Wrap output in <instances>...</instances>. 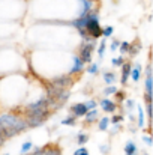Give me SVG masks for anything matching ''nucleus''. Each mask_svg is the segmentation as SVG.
<instances>
[{
  "instance_id": "obj_10",
  "label": "nucleus",
  "mask_w": 153,
  "mask_h": 155,
  "mask_svg": "<svg viewBox=\"0 0 153 155\" xmlns=\"http://www.w3.org/2000/svg\"><path fill=\"white\" fill-rule=\"evenodd\" d=\"M80 5H81L80 17H84L89 12H92V6H93V2L92 0H80Z\"/></svg>"
},
{
  "instance_id": "obj_3",
  "label": "nucleus",
  "mask_w": 153,
  "mask_h": 155,
  "mask_svg": "<svg viewBox=\"0 0 153 155\" xmlns=\"http://www.w3.org/2000/svg\"><path fill=\"white\" fill-rule=\"evenodd\" d=\"M86 35L89 39H96L102 36V29L99 26L98 14L96 12H89L87 14V24H86Z\"/></svg>"
},
{
  "instance_id": "obj_30",
  "label": "nucleus",
  "mask_w": 153,
  "mask_h": 155,
  "mask_svg": "<svg viewBox=\"0 0 153 155\" xmlns=\"http://www.w3.org/2000/svg\"><path fill=\"white\" fill-rule=\"evenodd\" d=\"M104 51H105V42H101V45H99V50H98V54L99 56H104Z\"/></svg>"
},
{
  "instance_id": "obj_8",
  "label": "nucleus",
  "mask_w": 153,
  "mask_h": 155,
  "mask_svg": "<svg viewBox=\"0 0 153 155\" xmlns=\"http://www.w3.org/2000/svg\"><path fill=\"white\" fill-rule=\"evenodd\" d=\"M53 84H56V86H59V87H63V89H66L69 84H71V75L68 74V75H62V77H56V78H53V81H51Z\"/></svg>"
},
{
  "instance_id": "obj_17",
  "label": "nucleus",
  "mask_w": 153,
  "mask_h": 155,
  "mask_svg": "<svg viewBox=\"0 0 153 155\" xmlns=\"http://www.w3.org/2000/svg\"><path fill=\"white\" fill-rule=\"evenodd\" d=\"M138 127L144 128V110L141 105H138Z\"/></svg>"
},
{
  "instance_id": "obj_21",
  "label": "nucleus",
  "mask_w": 153,
  "mask_h": 155,
  "mask_svg": "<svg viewBox=\"0 0 153 155\" xmlns=\"http://www.w3.org/2000/svg\"><path fill=\"white\" fill-rule=\"evenodd\" d=\"M113 30H114V29H113L111 26H107L105 29H102V35H104L105 38H108V36H111V35H113Z\"/></svg>"
},
{
  "instance_id": "obj_33",
  "label": "nucleus",
  "mask_w": 153,
  "mask_h": 155,
  "mask_svg": "<svg viewBox=\"0 0 153 155\" xmlns=\"http://www.w3.org/2000/svg\"><path fill=\"white\" fill-rule=\"evenodd\" d=\"M122 119H123V117H122V116H113V117H111V120H113V122H114V124H117V122H120V120H122Z\"/></svg>"
},
{
  "instance_id": "obj_24",
  "label": "nucleus",
  "mask_w": 153,
  "mask_h": 155,
  "mask_svg": "<svg viewBox=\"0 0 153 155\" xmlns=\"http://www.w3.org/2000/svg\"><path fill=\"white\" fill-rule=\"evenodd\" d=\"M87 140H89V137H87L86 134H80V136H78V145H84Z\"/></svg>"
},
{
  "instance_id": "obj_7",
  "label": "nucleus",
  "mask_w": 153,
  "mask_h": 155,
  "mask_svg": "<svg viewBox=\"0 0 153 155\" xmlns=\"http://www.w3.org/2000/svg\"><path fill=\"white\" fill-rule=\"evenodd\" d=\"M48 107H50V100H48V97H44L36 103L29 104L26 107V110H38V108H48Z\"/></svg>"
},
{
  "instance_id": "obj_5",
  "label": "nucleus",
  "mask_w": 153,
  "mask_h": 155,
  "mask_svg": "<svg viewBox=\"0 0 153 155\" xmlns=\"http://www.w3.org/2000/svg\"><path fill=\"white\" fill-rule=\"evenodd\" d=\"M93 50H95V44H92V42H84V44H81V47H80V54H78L80 59H81L84 63H90Z\"/></svg>"
},
{
  "instance_id": "obj_35",
  "label": "nucleus",
  "mask_w": 153,
  "mask_h": 155,
  "mask_svg": "<svg viewBox=\"0 0 153 155\" xmlns=\"http://www.w3.org/2000/svg\"><path fill=\"white\" fill-rule=\"evenodd\" d=\"M144 142H146L147 145H153V140L149 137V136H146V137H144Z\"/></svg>"
},
{
  "instance_id": "obj_4",
  "label": "nucleus",
  "mask_w": 153,
  "mask_h": 155,
  "mask_svg": "<svg viewBox=\"0 0 153 155\" xmlns=\"http://www.w3.org/2000/svg\"><path fill=\"white\" fill-rule=\"evenodd\" d=\"M146 103H147V111L149 117H153V77H152V68H147L146 71Z\"/></svg>"
},
{
  "instance_id": "obj_16",
  "label": "nucleus",
  "mask_w": 153,
  "mask_h": 155,
  "mask_svg": "<svg viewBox=\"0 0 153 155\" xmlns=\"http://www.w3.org/2000/svg\"><path fill=\"white\" fill-rule=\"evenodd\" d=\"M96 116H98V110H96V108H93V110H89V111H87V114H86L84 117H86V120H87V122H93V120L96 119Z\"/></svg>"
},
{
  "instance_id": "obj_9",
  "label": "nucleus",
  "mask_w": 153,
  "mask_h": 155,
  "mask_svg": "<svg viewBox=\"0 0 153 155\" xmlns=\"http://www.w3.org/2000/svg\"><path fill=\"white\" fill-rule=\"evenodd\" d=\"M83 66H84V62L80 59V56H75V57H74V66L71 68L69 75L77 74V72H81V71H83Z\"/></svg>"
},
{
  "instance_id": "obj_22",
  "label": "nucleus",
  "mask_w": 153,
  "mask_h": 155,
  "mask_svg": "<svg viewBox=\"0 0 153 155\" xmlns=\"http://www.w3.org/2000/svg\"><path fill=\"white\" fill-rule=\"evenodd\" d=\"M75 119H77V117L71 116V117H66V119H63V120H62V124H63V125H74V124H75Z\"/></svg>"
},
{
  "instance_id": "obj_11",
  "label": "nucleus",
  "mask_w": 153,
  "mask_h": 155,
  "mask_svg": "<svg viewBox=\"0 0 153 155\" xmlns=\"http://www.w3.org/2000/svg\"><path fill=\"white\" fill-rule=\"evenodd\" d=\"M101 107L104 111H107V113H113L114 110H116V103H113L111 100H108V98H104L101 103Z\"/></svg>"
},
{
  "instance_id": "obj_23",
  "label": "nucleus",
  "mask_w": 153,
  "mask_h": 155,
  "mask_svg": "<svg viewBox=\"0 0 153 155\" xmlns=\"http://www.w3.org/2000/svg\"><path fill=\"white\" fill-rule=\"evenodd\" d=\"M111 63H113L114 66H122L125 62H123V57H117V59H113V60H111Z\"/></svg>"
},
{
  "instance_id": "obj_26",
  "label": "nucleus",
  "mask_w": 153,
  "mask_h": 155,
  "mask_svg": "<svg viewBox=\"0 0 153 155\" xmlns=\"http://www.w3.org/2000/svg\"><path fill=\"white\" fill-rule=\"evenodd\" d=\"M140 47H141L140 44H137V45H134V47L131 45V47H129V53H131L132 56H135V54L138 53V50H140Z\"/></svg>"
},
{
  "instance_id": "obj_15",
  "label": "nucleus",
  "mask_w": 153,
  "mask_h": 155,
  "mask_svg": "<svg viewBox=\"0 0 153 155\" xmlns=\"http://www.w3.org/2000/svg\"><path fill=\"white\" fill-rule=\"evenodd\" d=\"M140 74H141V65H137L132 71H131V77L134 81H138L140 80Z\"/></svg>"
},
{
  "instance_id": "obj_13",
  "label": "nucleus",
  "mask_w": 153,
  "mask_h": 155,
  "mask_svg": "<svg viewBox=\"0 0 153 155\" xmlns=\"http://www.w3.org/2000/svg\"><path fill=\"white\" fill-rule=\"evenodd\" d=\"M104 80H105V83H107L108 86H111V84L116 81V74L111 72V71H107V72H104Z\"/></svg>"
},
{
  "instance_id": "obj_29",
  "label": "nucleus",
  "mask_w": 153,
  "mask_h": 155,
  "mask_svg": "<svg viewBox=\"0 0 153 155\" xmlns=\"http://www.w3.org/2000/svg\"><path fill=\"white\" fill-rule=\"evenodd\" d=\"M96 104L98 103H95V101H87L86 105H87V108H89V110H93V108H96Z\"/></svg>"
},
{
  "instance_id": "obj_31",
  "label": "nucleus",
  "mask_w": 153,
  "mask_h": 155,
  "mask_svg": "<svg viewBox=\"0 0 153 155\" xmlns=\"http://www.w3.org/2000/svg\"><path fill=\"white\" fill-rule=\"evenodd\" d=\"M6 142V137H5V134H3V131H2V128H0V146L3 145Z\"/></svg>"
},
{
  "instance_id": "obj_20",
  "label": "nucleus",
  "mask_w": 153,
  "mask_h": 155,
  "mask_svg": "<svg viewBox=\"0 0 153 155\" xmlns=\"http://www.w3.org/2000/svg\"><path fill=\"white\" fill-rule=\"evenodd\" d=\"M129 47H131L129 42H120V47H119V48H120V53H122V54L128 53L129 51Z\"/></svg>"
},
{
  "instance_id": "obj_19",
  "label": "nucleus",
  "mask_w": 153,
  "mask_h": 155,
  "mask_svg": "<svg viewBox=\"0 0 153 155\" xmlns=\"http://www.w3.org/2000/svg\"><path fill=\"white\" fill-rule=\"evenodd\" d=\"M116 92H117V87H114L113 84H111V86H107V87L104 89V95H105V97L113 95V94H116Z\"/></svg>"
},
{
  "instance_id": "obj_37",
  "label": "nucleus",
  "mask_w": 153,
  "mask_h": 155,
  "mask_svg": "<svg viewBox=\"0 0 153 155\" xmlns=\"http://www.w3.org/2000/svg\"><path fill=\"white\" fill-rule=\"evenodd\" d=\"M144 155H147V154H144Z\"/></svg>"
},
{
  "instance_id": "obj_6",
  "label": "nucleus",
  "mask_w": 153,
  "mask_h": 155,
  "mask_svg": "<svg viewBox=\"0 0 153 155\" xmlns=\"http://www.w3.org/2000/svg\"><path fill=\"white\" fill-rule=\"evenodd\" d=\"M87 111H89V108H87V105L84 103L74 104V105L71 107V113H72L74 117H84V116L87 114Z\"/></svg>"
},
{
  "instance_id": "obj_28",
  "label": "nucleus",
  "mask_w": 153,
  "mask_h": 155,
  "mask_svg": "<svg viewBox=\"0 0 153 155\" xmlns=\"http://www.w3.org/2000/svg\"><path fill=\"white\" fill-rule=\"evenodd\" d=\"M30 149H32V143H30V142H26V143L23 145V148H21L23 152H27V151H30Z\"/></svg>"
},
{
  "instance_id": "obj_1",
  "label": "nucleus",
  "mask_w": 153,
  "mask_h": 155,
  "mask_svg": "<svg viewBox=\"0 0 153 155\" xmlns=\"http://www.w3.org/2000/svg\"><path fill=\"white\" fill-rule=\"evenodd\" d=\"M0 128H2L5 137L11 139V137L23 133L27 128V122H26V119H21L17 114L5 113V114H0Z\"/></svg>"
},
{
  "instance_id": "obj_34",
  "label": "nucleus",
  "mask_w": 153,
  "mask_h": 155,
  "mask_svg": "<svg viewBox=\"0 0 153 155\" xmlns=\"http://www.w3.org/2000/svg\"><path fill=\"white\" fill-rule=\"evenodd\" d=\"M134 105H135V104H134V101H132V100H128V101H126V107H128L129 110H131Z\"/></svg>"
},
{
  "instance_id": "obj_32",
  "label": "nucleus",
  "mask_w": 153,
  "mask_h": 155,
  "mask_svg": "<svg viewBox=\"0 0 153 155\" xmlns=\"http://www.w3.org/2000/svg\"><path fill=\"white\" fill-rule=\"evenodd\" d=\"M120 47V42L119 41H114L113 44H111V50H116V48H119Z\"/></svg>"
},
{
  "instance_id": "obj_12",
  "label": "nucleus",
  "mask_w": 153,
  "mask_h": 155,
  "mask_svg": "<svg viewBox=\"0 0 153 155\" xmlns=\"http://www.w3.org/2000/svg\"><path fill=\"white\" fill-rule=\"evenodd\" d=\"M131 71H132V68H131L129 63H123L122 65V84H126L128 83V78L131 75Z\"/></svg>"
},
{
  "instance_id": "obj_18",
  "label": "nucleus",
  "mask_w": 153,
  "mask_h": 155,
  "mask_svg": "<svg viewBox=\"0 0 153 155\" xmlns=\"http://www.w3.org/2000/svg\"><path fill=\"white\" fill-rule=\"evenodd\" d=\"M108 124H110V119H108V117H102L101 120H99V130H101V131H105V130L108 128Z\"/></svg>"
},
{
  "instance_id": "obj_25",
  "label": "nucleus",
  "mask_w": 153,
  "mask_h": 155,
  "mask_svg": "<svg viewBox=\"0 0 153 155\" xmlns=\"http://www.w3.org/2000/svg\"><path fill=\"white\" fill-rule=\"evenodd\" d=\"M74 155H89V151L86 149V148H80V149H77L75 152H74Z\"/></svg>"
},
{
  "instance_id": "obj_27",
  "label": "nucleus",
  "mask_w": 153,
  "mask_h": 155,
  "mask_svg": "<svg viewBox=\"0 0 153 155\" xmlns=\"http://www.w3.org/2000/svg\"><path fill=\"white\" fill-rule=\"evenodd\" d=\"M87 71H89L90 74H96V72H98V65H96V63H93V65H90V66L87 68Z\"/></svg>"
},
{
  "instance_id": "obj_14",
  "label": "nucleus",
  "mask_w": 153,
  "mask_h": 155,
  "mask_svg": "<svg viewBox=\"0 0 153 155\" xmlns=\"http://www.w3.org/2000/svg\"><path fill=\"white\" fill-rule=\"evenodd\" d=\"M135 152H137L135 143H134V142H128L126 146H125V154L126 155H135Z\"/></svg>"
},
{
  "instance_id": "obj_36",
  "label": "nucleus",
  "mask_w": 153,
  "mask_h": 155,
  "mask_svg": "<svg viewBox=\"0 0 153 155\" xmlns=\"http://www.w3.org/2000/svg\"><path fill=\"white\" fill-rule=\"evenodd\" d=\"M107 149H108L107 146H101V151H102V152H107Z\"/></svg>"
},
{
  "instance_id": "obj_2",
  "label": "nucleus",
  "mask_w": 153,
  "mask_h": 155,
  "mask_svg": "<svg viewBox=\"0 0 153 155\" xmlns=\"http://www.w3.org/2000/svg\"><path fill=\"white\" fill-rule=\"evenodd\" d=\"M50 116V111L48 108H38V110H26V122H27V127L30 128H36L39 125H42L47 117Z\"/></svg>"
}]
</instances>
